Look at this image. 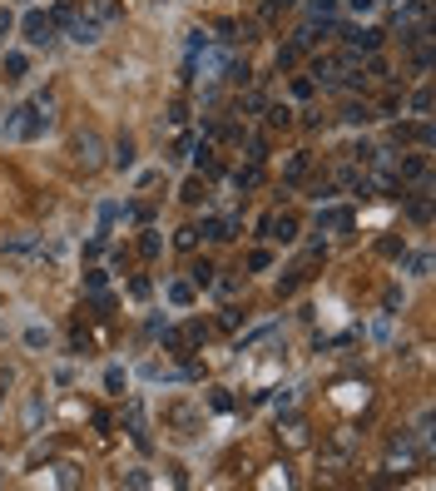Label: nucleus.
<instances>
[{
	"mask_svg": "<svg viewBox=\"0 0 436 491\" xmlns=\"http://www.w3.org/2000/svg\"><path fill=\"white\" fill-rule=\"evenodd\" d=\"M0 30H5V15H0Z\"/></svg>",
	"mask_w": 436,
	"mask_h": 491,
	"instance_id": "20e7f679",
	"label": "nucleus"
},
{
	"mask_svg": "<svg viewBox=\"0 0 436 491\" xmlns=\"http://www.w3.org/2000/svg\"><path fill=\"white\" fill-rule=\"evenodd\" d=\"M25 30H30V40H35V45H40V40H50V20H45V15H30V20H25Z\"/></svg>",
	"mask_w": 436,
	"mask_h": 491,
	"instance_id": "f03ea898",
	"label": "nucleus"
},
{
	"mask_svg": "<svg viewBox=\"0 0 436 491\" xmlns=\"http://www.w3.org/2000/svg\"><path fill=\"white\" fill-rule=\"evenodd\" d=\"M80 159H85V169L100 164V139H95V134H80Z\"/></svg>",
	"mask_w": 436,
	"mask_h": 491,
	"instance_id": "f257e3e1",
	"label": "nucleus"
},
{
	"mask_svg": "<svg viewBox=\"0 0 436 491\" xmlns=\"http://www.w3.org/2000/svg\"><path fill=\"white\" fill-rule=\"evenodd\" d=\"M347 5H352V10H372V0H347Z\"/></svg>",
	"mask_w": 436,
	"mask_h": 491,
	"instance_id": "7ed1b4c3",
	"label": "nucleus"
}]
</instances>
